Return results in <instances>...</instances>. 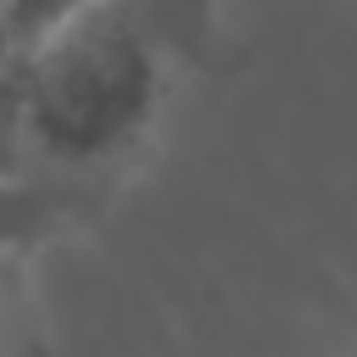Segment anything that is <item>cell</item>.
Returning <instances> with one entry per match:
<instances>
[{"label": "cell", "mask_w": 357, "mask_h": 357, "mask_svg": "<svg viewBox=\"0 0 357 357\" xmlns=\"http://www.w3.org/2000/svg\"><path fill=\"white\" fill-rule=\"evenodd\" d=\"M33 50L39 39L0 22V173H39L28 156V106H33Z\"/></svg>", "instance_id": "obj_3"}, {"label": "cell", "mask_w": 357, "mask_h": 357, "mask_svg": "<svg viewBox=\"0 0 357 357\" xmlns=\"http://www.w3.org/2000/svg\"><path fill=\"white\" fill-rule=\"evenodd\" d=\"M223 67V0H78L33 50L28 156L89 184L134 156L167 100Z\"/></svg>", "instance_id": "obj_1"}, {"label": "cell", "mask_w": 357, "mask_h": 357, "mask_svg": "<svg viewBox=\"0 0 357 357\" xmlns=\"http://www.w3.org/2000/svg\"><path fill=\"white\" fill-rule=\"evenodd\" d=\"M73 6H78V0H0V22H11V28H22V33H33V39H45Z\"/></svg>", "instance_id": "obj_4"}, {"label": "cell", "mask_w": 357, "mask_h": 357, "mask_svg": "<svg viewBox=\"0 0 357 357\" xmlns=\"http://www.w3.org/2000/svg\"><path fill=\"white\" fill-rule=\"evenodd\" d=\"M89 218V184L50 173H0V251H39Z\"/></svg>", "instance_id": "obj_2"}, {"label": "cell", "mask_w": 357, "mask_h": 357, "mask_svg": "<svg viewBox=\"0 0 357 357\" xmlns=\"http://www.w3.org/2000/svg\"><path fill=\"white\" fill-rule=\"evenodd\" d=\"M17 312H22V257L0 251V357L17 340Z\"/></svg>", "instance_id": "obj_5"}]
</instances>
